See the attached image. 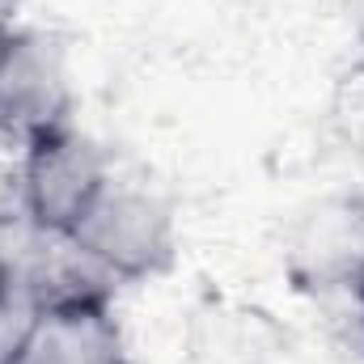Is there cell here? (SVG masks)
I'll return each mask as SVG.
<instances>
[{"instance_id":"obj_8","label":"cell","mask_w":364,"mask_h":364,"mask_svg":"<svg viewBox=\"0 0 364 364\" xmlns=\"http://www.w3.org/2000/svg\"><path fill=\"white\" fill-rule=\"evenodd\" d=\"M343 292L352 296V314H356V326H360V339H364V259H360V267H356V275L348 279Z\"/></svg>"},{"instance_id":"obj_1","label":"cell","mask_w":364,"mask_h":364,"mask_svg":"<svg viewBox=\"0 0 364 364\" xmlns=\"http://www.w3.org/2000/svg\"><path fill=\"white\" fill-rule=\"evenodd\" d=\"M68 237L114 288L166 275L178 255V220L170 203L149 182L119 174L106 182V191Z\"/></svg>"},{"instance_id":"obj_10","label":"cell","mask_w":364,"mask_h":364,"mask_svg":"<svg viewBox=\"0 0 364 364\" xmlns=\"http://www.w3.org/2000/svg\"><path fill=\"white\" fill-rule=\"evenodd\" d=\"M13 30H17V26L0 13V60H4V47H9V38H13Z\"/></svg>"},{"instance_id":"obj_2","label":"cell","mask_w":364,"mask_h":364,"mask_svg":"<svg viewBox=\"0 0 364 364\" xmlns=\"http://www.w3.org/2000/svg\"><path fill=\"white\" fill-rule=\"evenodd\" d=\"M114 178L110 157L90 132L77 123H60L17 144V220L34 233L68 237L93 199Z\"/></svg>"},{"instance_id":"obj_4","label":"cell","mask_w":364,"mask_h":364,"mask_svg":"<svg viewBox=\"0 0 364 364\" xmlns=\"http://www.w3.org/2000/svg\"><path fill=\"white\" fill-rule=\"evenodd\" d=\"M73 123V81L64 51L43 34L17 26L0 60V132L17 144Z\"/></svg>"},{"instance_id":"obj_9","label":"cell","mask_w":364,"mask_h":364,"mask_svg":"<svg viewBox=\"0 0 364 364\" xmlns=\"http://www.w3.org/2000/svg\"><path fill=\"white\" fill-rule=\"evenodd\" d=\"M352 34H356V43L364 51V0H352Z\"/></svg>"},{"instance_id":"obj_6","label":"cell","mask_w":364,"mask_h":364,"mask_svg":"<svg viewBox=\"0 0 364 364\" xmlns=\"http://www.w3.org/2000/svg\"><path fill=\"white\" fill-rule=\"evenodd\" d=\"M30 318H34L30 301H26L13 284L0 288V364L17 360V352H21V343H26V331H30Z\"/></svg>"},{"instance_id":"obj_3","label":"cell","mask_w":364,"mask_h":364,"mask_svg":"<svg viewBox=\"0 0 364 364\" xmlns=\"http://www.w3.org/2000/svg\"><path fill=\"white\" fill-rule=\"evenodd\" d=\"M364 259V195L331 191L318 195L288 229L284 272L301 292H343Z\"/></svg>"},{"instance_id":"obj_5","label":"cell","mask_w":364,"mask_h":364,"mask_svg":"<svg viewBox=\"0 0 364 364\" xmlns=\"http://www.w3.org/2000/svg\"><path fill=\"white\" fill-rule=\"evenodd\" d=\"M13 364H132L114 301H77L34 309Z\"/></svg>"},{"instance_id":"obj_7","label":"cell","mask_w":364,"mask_h":364,"mask_svg":"<svg viewBox=\"0 0 364 364\" xmlns=\"http://www.w3.org/2000/svg\"><path fill=\"white\" fill-rule=\"evenodd\" d=\"M13 255H17V225L0 220V288L13 284ZM17 288V284H13Z\"/></svg>"}]
</instances>
